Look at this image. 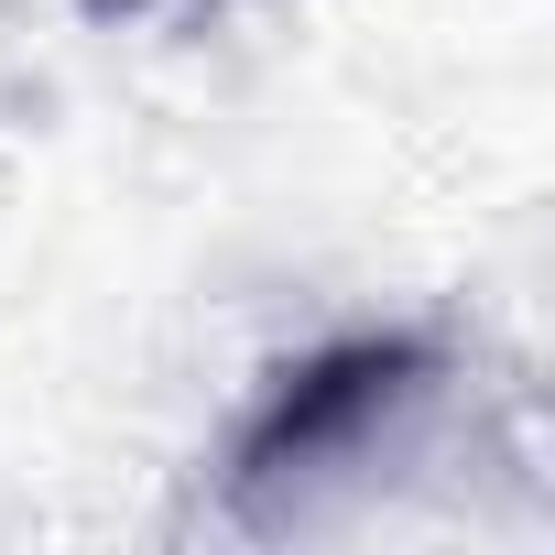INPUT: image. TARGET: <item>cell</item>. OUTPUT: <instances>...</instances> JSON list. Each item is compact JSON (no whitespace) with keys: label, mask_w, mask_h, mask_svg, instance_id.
<instances>
[{"label":"cell","mask_w":555,"mask_h":555,"mask_svg":"<svg viewBox=\"0 0 555 555\" xmlns=\"http://www.w3.org/2000/svg\"><path fill=\"white\" fill-rule=\"evenodd\" d=\"M447 392H457V349L436 327H349V338L284 360L218 457V512L240 533L317 522L349 479L392 468L436 425Z\"/></svg>","instance_id":"cell-1"},{"label":"cell","mask_w":555,"mask_h":555,"mask_svg":"<svg viewBox=\"0 0 555 555\" xmlns=\"http://www.w3.org/2000/svg\"><path fill=\"white\" fill-rule=\"evenodd\" d=\"M88 23H153V12H185V0H77Z\"/></svg>","instance_id":"cell-2"}]
</instances>
